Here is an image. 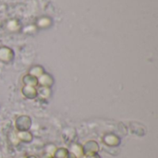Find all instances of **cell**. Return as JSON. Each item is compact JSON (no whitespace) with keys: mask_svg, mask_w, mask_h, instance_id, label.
Wrapping results in <instances>:
<instances>
[{"mask_svg":"<svg viewBox=\"0 0 158 158\" xmlns=\"http://www.w3.org/2000/svg\"><path fill=\"white\" fill-rule=\"evenodd\" d=\"M38 83H40L41 86L49 87V88H50V86H52L53 83H54V80H53V78H52L51 75L44 73L42 76L39 77V79H38Z\"/></svg>","mask_w":158,"mask_h":158,"instance_id":"cell-1","label":"cell"},{"mask_svg":"<svg viewBox=\"0 0 158 158\" xmlns=\"http://www.w3.org/2000/svg\"><path fill=\"white\" fill-rule=\"evenodd\" d=\"M22 94L27 97V98H30V99H33L35 98L37 95V90L32 87V86H24L23 89H22Z\"/></svg>","mask_w":158,"mask_h":158,"instance_id":"cell-2","label":"cell"},{"mask_svg":"<svg viewBox=\"0 0 158 158\" xmlns=\"http://www.w3.org/2000/svg\"><path fill=\"white\" fill-rule=\"evenodd\" d=\"M23 81L26 85L28 86H32L34 87L35 85L38 84V79L34 76H31V74H28L26 75L24 78H23Z\"/></svg>","mask_w":158,"mask_h":158,"instance_id":"cell-3","label":"cell"},{"mask_svg":"<svg viewBox=\"0 0 158 158\" xmlns=\"http://www.w3.org/2000/svg\"><path fill=\"white\" fill-rule=\"evenodd\" d=\"M52 92L49 87H44L42 86L39 90H37V95L41 96L42 98H48L51 95Z\"/></svg>","mask_w":158,"mask_h":158,"instance_id":"cell-4","label":"cell"},{"mask_svg":"<svg viewBox=\"0 0 158 158\" xmlns=\"http://www.w3.org/2000/svg\"><path fill=\"white\" fill-rule=\"evenodd\" d=\"M44 73V69H43L41 67H38V66H37V67L31 69L30 70V73H29V74H31V76H34V77H36V78H39V77L42 76Z\"/></svg>","mask_w":158,"mask_h":158,"instance_id":"cell-5","label":"cell"}]
</instances>
